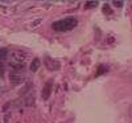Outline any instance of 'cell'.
<instances>
[{
	"instance_id": "cell-1",
	"label": "cell",
	"mask_w": 132,
	"mask_h": 123,
	"mask_svg": "<svg viewBox=\"0 0 132 123\" xmlns=\"http://www.w3.org/2000/svg\"><path fill=\"white\" fill-rule=\"evenodd\" d=\"M78 21H77L75 17H66V19H62V20H58L56 23H53L52 27L54 30H58V32H62V30H70L73 29Z\"/></svg>"
},
{
	"instance_id": "cell-2",
	"label": "cell",
	"mask_w": 132,
	"mask_h": 123,
	"mask_svg": "<svg viewBox=\"0 0 132 123\" xmlns=\"http://www.w3.org/2000/svg\"><path fill=\"white\" fill-rule=\"evenodd\" d=\"M45 65H46V68L49 69V70H58L60 69V62H57V61H54V60H52V58H49V57H46L45 60Z\"/></svg>"
},
{
	"instance_id": "cell-3",
	"label": "cell",
	"mask_w": 132,
	"mask_h": 123,
	"mask_svg": "<svg viewBox=\"0 0 132 123\" xmlns=\"http://www.w3.org/2000/svg\"><path fill=\"white\" fill-rule=\"evenodd\" d=\"M9 81L12 85H20L24 82V77L21 74H17V73H12L9 75Z\"/></svg>"
},
{
	"instance_id": "cell-4",
	"label": "cell",
	"mask_w": 132,
	"mask_h": 123,
	"mask_svg": "<svg viewBox=\"0 0 132 123\" xmlns=\"http://www.w3.org/2000/svg\"><path fill=\"white\" fill-rule=\"evenodd\" d=\"M50 93H52V82L49 81L46 85H45V87L42 89V93H41V97H42V99H48L49 98V95H50Z\"/></svg>"
},
{
	"instance_id": "cell-5",
	"label": "cell",
	"mask_w": 132,
	"mask_h": 123,
	"mask_svg": "<svg viewBox=\"0 0 132 123\" xmlns=\"http://www.w3.org/2000/svg\"><path fill=\"white\" fill-rule=\"evenodd\" d=\"M40 65H41V61L38 58H35L30 62V70L32 72H37V69L40 68Z\"/></svg>"
},
{
	"instance_id": "cell-6",
	"label": "cell",
	"mask_w": 132,
	"mask_h": 123,
	"mask_svg": "<svg viewBox=\"0 0 132 123\" xmlns=\"http://www.w3.org/2000/svg\"><path fill=\"white\" fill-rule=\"evenodd\" d=\"M8 49L7 48H0V60H5L8 56Z\"/></svg>"
},
{
	"instance_id": "cell-7",
	"label": "cell",
	"mask_w": 132,
	"mask_h": 123,
	"mask_svg": "<svg viewBox=\"0 0 132 123\" xmlns=\"http://www.w3.org/2000/svg\"><path fill=\"white\" fill-rule=\"evenodd\" d=\"M12 68H13L15 72H20V70L24 69V65L23 64H12Z\"/></svg>"
},
{
	"instance_id": "cell-8",
	"label": "cell",
	"mask_w": 132,
	"mask_h": 123,
	"mask_svg": "<svg viewBox=\"0 0 132 123\" xmlns=\"http://www.w3.org/2000/svg\"><path fill=\"white\" fill-rule=\"evenodd\" d=\"M41 23H42V20H41V19H37V20H35V21L30 24V27H37V25H40Z\"/></svg>"
},
{
	"instance_id": "cell-9",
	"label": "cell",
	"mask_w": 132,
	"mask_h": 123,
	"mask_svg": "<svg viewBox=\"0 0 132 123\" xmlns=\"http://www.w3.org/2000/svg\"><path fill=\"white\" fill-rule=\"evenodd\" d=\"M96 4H98L96 2H87L85 5H86V7H89V8H91V7H95Z\"/></svg>"
},
{
	"instance_id": "cell-10",
	"label": "cell",
	"mask_w": 132,
	"mask_h": 123,
	"mask_svg": "<svg viewBox=\"0 0 132 123\" xmlns=\"http://www.w3.org/2000/svg\"><path fill=\"white\" fill-rule=\"evenodd\" d=\"M33 101H35V99H33V97H32V98H28V102H27V106H32V105H33Z\"/></svg>"
},
{
	"instance_id": "cell-11",
	"label": "cell",
	"mask_w": 132,
	"mask_h": 123,
	"mask_svg": "<svg viewBox=\"0 0 132 123\" xmlns=\"http://www.w3.org/2000/svg\"><path fill=\"white\" fill-rule=\"evenodd\" d=\"M114 4L116 7H123V2H114Z\"/></svg>"
}]
</instances>
